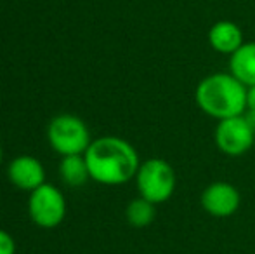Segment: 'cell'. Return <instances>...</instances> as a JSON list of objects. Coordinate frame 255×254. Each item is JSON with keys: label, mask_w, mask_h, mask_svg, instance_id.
I'll list each match as a JSON object with an SVG mask.
<instances>
[{"label": "cell", "mask_w": 255, "mask_h": 254, "mask_svg": "<svg viewBox=\"0 0 255 254\" xmlns=\"http://www.w3.org/2000/svg\"><path fill=\"white\" fill-rule=\"evenodd\" d=\"M84 155L91 180L108 187L127 183L135 178L141 166L134 146L117 136H103L94 139Z\"/></svg>", "instance_id": "6da1fadb"}, {"label": "cell", "mask_w": 255, "mask_h": 254, "mask_svg": "<svg viewBox=\"0 0 255 254\" xmlns=\"http://www.w3.org/2000/svg\"><path fill=\"white\" fill-rule=\"evenodd\" d=\"M249 89L231 73H214L196 87V103L207 115L224 120L238 117L249 108Z\"/></svg>", "instance_id": "7a4b0ae2"}, {"label": "cell", "mask_w": 255, "mask_h": 254, "mask_svg": "<svg viewBox=\"0 0 255 254\" xmlns=\"http://www.w3.org/2000/svg\"><path fill=\"white\" fill-rule=\"evenodd\" d=\"M47 141L59 155H84L91 146V132L87 124L71 113H63L51 120L47 127Z\"/></svg>", "instance_id": "3957f363"}, {"label": "cell", "mask_w": 255, "mask_h": 254, "mask_svg": "<svg viewBox=\"0 0 255 254\" xmlns=\"http://www.w3.org/2000/svg\"><path fill=\"white\" fill-rule=\"evenodd\" d=\"M139 195L153 204H163L175 190V174L163 159H149L141 164L135 174Z\"/></svg>", "instance_id": "277c9868"}, {"label": "cell", "mask_w": 255, "mask_h": 254, "mask_svg": "<svg viewBox=\"0 0 255 254\" xmlns=\"http://www.w3.org/2000/svg\"><path fill=\"white\" fill-rule=\"evenodd\" d=\"M28 213L37 227L51 230L59 227L66 218V199L59 188L44 183L30 193Z\"/></svg>", "instance_id": "5b68a950"}, {"label": "cell", "mask_w": 255, "mask_h": 254, "mask_svg": "<svg viewBox=\"0 0 255 254\" xmlns=\"http://www.w3.org/2000/svg\"><path fill=\"white\" fill-rule=\"evenodd\" d=\"M254 141L255 134L245 115L221 120L215 131V143L219 150L229 157L247 153L254 146Z\"/></svg>", "instance_id": "8992f818"}, {"label": "cell", "mask_w": 255, "mask_h": 254, "mask_svg": "<svg viewBox=\"0 0 255 254\" xmlns=\"http://www.w3.org/2000/svg\"><path fill=\"white\" fill-rule=\"evenodd\" d=\"M242 204L240 192L231 183L215 181L208 185L202 193V206L208 214L215 218H228L238 211Z\"/></svg>", "instance_id": "52a82bcc"}, {"label": "cell", "mask_w": 255, "mask_h": 254, "mask_svg": "<svg viewBox=\"0 0 255 254\" xmlns=\"http://www.w3.org/2000/svg\"><path fill=\"white\" fill-rule=\"evenodd\" d=\"M10 183L24 192H33L45 183V169L33 155H19L9 164L7 169Z\"/></svg>", "instance_id": "ba28073f"}, {"label": "cell", "mask_w": 255, "mask_h": 254, "mask_svg": "<svg viewBox=\"0 0 255 254\" xmlns=\"http://www.w3.org/2000/svg\"><path fill=\"white\" fill-rule=\"evenodd\" d=\"M208 44L222 54H233L243 45V33L233 21H219L208 30Z\"/></svg>", "instance_id": "9c48e42d"}, {"label": "cell", "mask_w": 255, "mask_h": 254, "mask_svg": "<svg viewBox=\"0 0 255 254\" xmlns=\"http://www.w3.org/2000/svg\"><path fill=\"white\" fill-rule=\"evenodd\" d=\"M231 75H235L243 85H255V42H243V45L231 54Z\"/></svg>", "instance_id": "30bf717a"}, {"label": "cell", "mask_w": 255, "mask_h": 254, "mask_svg": "<svg viewBox=\"0 0 255 254\" xmlns=\"http://www.w3.org/2000/svg\"><path fill=\"white\" fill-rule=\"evenodd\" d=\"M59 176L68 187H84L87 180H91L85 155H66L61 159Z\"/></svg>", "instance_id": "8fae6325"}, {"label": "cell", "mask_w": 255, "mask_h": 254, "mask_svg": "<svg viewBox=\"0 0 255 254\" xmlns=\"http://www.w3.org/2000/svg\"><path fill=\"white\" fill-rule=\"evenodd\" d=\"M154 204L149 202V200L142 199H134L130 204L127 206V211H125V216H127V221L130 227L134 228H146L153 223L154 220Z\"/></svg>", "instance_id": "7c38bea8"}, {"label": "cell", "mask_w": 255, "mask_h": 254, "mask_svg": "<svg viewBox=\"0 0 255 254\" xmlns=\"http://www.w3.org/2000/svg\"><path fill=\"white\" fill-rule=\"evenodd\" d=\"M0 254H16L14 239L5 230H0Z\"/></svg>", "instance_id": "4fadbf2b"}, {"label": "cell", "mask_w": 255, "mask_h": 254, "mask_svg": "<svg viewBox=\"0 0 255 254\" xmlns=\"http://www.w3.org/2000/svg\"><path fill=\"white\" fill-rule=\"evenodd\" d=\"M247 103H249V110H255V85L249 87V94H247Z\"/></svg>", "instance_id": "5bb4252c"}, {"label": "cell", "mask_w": 255, "mask_h": 254, "mask_svg": "<svg viewBox=\"0 0 255 254\" xmlns=\"http://www.w3.org/2000/svg\"><path fill=\"white\" fill-rule=\"evenodd\" d=\"M245 117H247V120H249L250 127H252V131L255 134V110H249V113H247Z\"/></svg>", "instance_id": "9a60e30c"}, {"label": "cell", "mask_w": 255, "mask_h": 254, "mask_svg": "<svg viewBox=\"0 0 255 254\" xmlns=\"http://www.w3.org/2000/svg\"><path fill=\"white\" fill-rule=\"evenodd\" d=\"M0 164H2V146H0Z\"/></svg>", "instance_id": "2e32d148"}]
</instances>
